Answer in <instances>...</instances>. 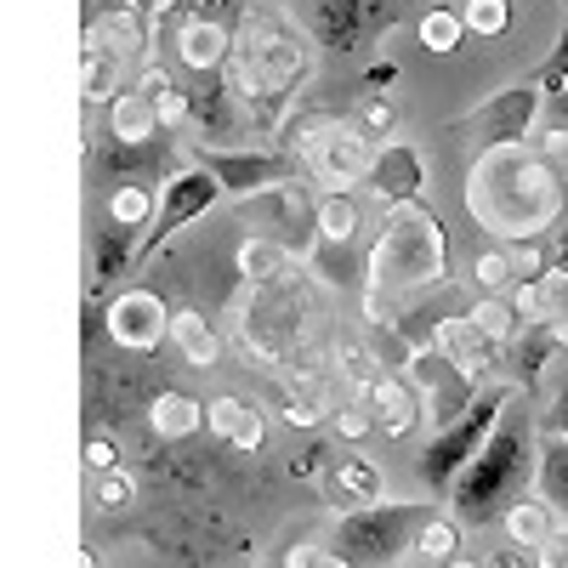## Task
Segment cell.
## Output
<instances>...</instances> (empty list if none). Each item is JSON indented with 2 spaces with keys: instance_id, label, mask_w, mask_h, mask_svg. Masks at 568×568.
Returning a JSON list of instances; mask_svg holds the SVG:
<instances>
[{
  "instance_id": "obj_23",
  "label": "cell",
  "mask_w": 568,
  "mask_h": 568,
  "mask_svg": "<svg viewBox=\"0 0 568 568\" xmlns=\"http://www.w3.org/2000/svg\"><path fill=\"white\" fill-rule=\"evenodd\" d=\"M535 495L551 506V517L568 529V438L540 433V460H535Z\"/></svg>"
},
{
  "instance_id": "obj_42",
  "label": "cell",
  "mask_w": 568,
  "mask_h": 568,
  "mask_svg": "<svg viewBox=\"0 0 568 568\" xmlns=\"http://www.w3.org/2000/svg\"><path fill=\"white\" fill-rule=\"evenodd\" d=\"M109 466H120V444L103 438V433H91V438H85V471L98 478V471H109Z\"/></svg>"
},
{
  "instance_id": "obj_27",
  "label": "cell",
  "mask_w": 568,
  "mask_h": 568,
  "mask_svg": "<svg viewBox=\"0 0 568 568\" xmlns=\"http://www.w3.org/2000/svg\"><path fill=\"white\" fill-rule=\"evenodd\" d=\"M240 273H245V284H278V278L296 273V251L278 245V240H245L240 245Z\"/></svg>"
},
{
  "instance_id": "obj_8",
  "label": "cell",
  "mask_w": 568,
  "mask_h": 568,
  "mask_svg": "<svg viewBox=\"0 0 568 568\" xmlns=\"http://www.w3.org/2000/svg\"><path fill=\"white\" fill-rule=\"evenodd\" d=\"M546 114V85L540 74H517L511 85H500L495 98H484L478 109H466L449 120V136L455 142H478L484 149H517V142H529L535 125Z\"/></svg>"
},
{
  "instance_id": "obj_1",
  "label": "cell",
  "mask_w": 568,
  "mask_h": 568,
  "mask_svg": "<svg viewBox=\"0 0 568 568\" xmlns=\"http://www.w3.org/2000/svg\"><path fill=\"white\" fill-rule=\"evenodd\" d=\"M318 69V40L291 23L284 12H245L233 23V45L222 63V91L233 109L245 114V125L278 131L284 114L302 103V91L313 85Z\"/></svg>"
},
{
  "instance_id": "obj_28",
  "label": "cell",
  "mask_w": 568,
  "mask_h": 568,
  "mask_svg": "<svg viewBox=\"0 0 568 568\" xmlns=\"http://www.w3.org/2000/svg\"><path fill=\"white\" fill-rule=\"evenodd\" d=\"M336 415V398H329V382L324 375H296L291 393H284V420L291 426H318Z\"/></svg>"
},
{
  "instance_id": "obj_34",
  "label": "cell",
  "mask_w": 568,
  "mask_h": 568,
  "mask_svg": "<svg viewBox=\"0 0 568 568\" xmlns=\"http://www.w3.org/2000/svg\"><path fill=\"white\" fill-rule=\"evenodd\" d=\"M336 364H342V382H347L358 398L375 387V375H382V358H375V353H369L358 336H347V342L336 347Z\"/></svg>"
},
{
  "instance_id": "obj_5",
  "label": "cell",
  "mask_w": 568,
  "mask_h": 568,
  "mask_svg": "<svg viewBox=\"0 0 568 568\" xmlns=\"http://www.w3.org/2000/svg\"><path fill=\"white\" fill-rule=\"evenodd\" d=\"M433 511H438L433 500H375L364 511H336L324 546L347 568H398V557H409L415 546V529Z\"/></svg>"
},
{
  "instance_id": "obj_7",
  "label": "cell",
  "mask_w": 568,
  "mask_h": 568,
  "mask_svg": "<svg viewBox=\"0 0 568 568\" xmlns=\"http://www.w3.org/2000/svg\"><path fill=\"white\" fill-rule=\"evenodd\" d=\"M216 205H222V187H216V176H211L200 160L171 165V171H165V187H160V200H154V216H149V227L136 233V245H131V273L149 267L182 227H194V222L211 216Z\"/></svg>"
},
{
  "instance_id": "obj_19",
  "label": "cell",
  "mask_w": 568,
  "mask_h": 568,
  "mask_svg": "<svg viewBox=\"0 0 568 568\" xmlns=\"http://www.w3.org/2000/svg\"><path fill=\"white\" fill-rule=\"evenodd\" d=\"M433 347H438L460 375H466L471 387H489L495 375H500V353H506V347H500V342H489V336H484V329L471 324L466 313H455V318H444V324H438Z\"/></svg>"
},
{
  "instance_id": "obj_31",
  "label": "cell",
  "mask_w": 568,
  "mask_h": 568,
  "mask_svg": "<svg viewBox=\"0 0 568 568\" xmlns=\"http://www.w3.org/2000/svg\"><path fill=\"white\" fill-rule=\"evenodd\" d=\"M420 562H455L460 557V524L455 517H444V511H433L426 524L415 529V546H409Z\"/></svg>"
},
{
  "instance_id": "obj_49",
  "label": "cell",
  "mask_w": 568,
  "mask_h": 568,
  "mask_svg": "<svg viewBox=\"0 0 568 568\" xmlns=\"http://www.w3.org/2000/svg\"><path fill=\"white\" fill-rule=\"evenodd\" d=\"M420 568H478V562H460V557H455V562H420Z\"/></svg>"
},
{
  "instance_id": "obj_15",
  "label": "cell",
  "mask_w": 568,
  "mask_h": 568,
  "mask_svg": "<svg viewBox=\"0 0 568 568\" xmlns=\"http://www.w3.org/2000/svg\"><path fill=\"white\" fill-rule=\"evenodd\" d=\"M149 23L154 18H142V12H131V7H120V0H85V23H80V40H91V45H103L109 58H120L125 69H131V80H136V69L149 63Z\"/></svg>"
},
{
  "instance_id": "obj_53",
  "label": "cell",
  "mask_w": 568,
  "mask_h": 568,
  "mask_svg": "<svg viewBox=\"0 0 568 568\" xmlns=\"http://www.w3.org/2000/svg\"><path fill=\"white\" fill-rule=\"evenodd\" d=\"M433 7H449V0H433Z\"/></svg>"
},
{
  "instance_id": "obj_17",
  "label": "cell",
  "mask_w": 568,
  "mask_h": 568,
  "mask_svg": "<svg viewBox=\"0 0 568 568\" xmlns=\"http://www.w3.org/2000/svg\"><path fill=\"white\" fill-rule=\"evenodd\" d=\"M318 484H324V500L329 511H364L375 500H387V471L375 466L369 455L358 449H342L318 466Z\"/></svg>"
},
{
  "instance_id": "obj_52",
  "label": "cell",
  "mask_w": 568,
  "mask_h": 568,
  "mask_svg": "<svg viewBox=\"0 0 568 568\" xmlns=\"http://www.w3.org/2000/svg\"><path fill=\"white\" fill-rule=\"evenodd\" d=\"M557 171H562V187H568V160H557Z\"/></svg>"
},
{
  "instance_id": "obj_10",
  "label": "cell",
  "mask_w": 568,
  "mask_h": 568,
  "mask_svg": "<svg viewBox=\"0 0 568 568\" xmlns=\"http://www.w3.org/2000/svg\"><path fill=\"white\" fill-rule=\"evenodd\" d=\"M404 0H313V40L329 52H364L375 34H387Z\"/></svg>"
},
{
  "instance_id": "obj_21",
  "label": "cell",
  "mask_w": 568,
  "mask_h": 568,
  "mask_svg": "<svg viewBox=\"0 0 568 568\" xmlns=\"http://www.w3.org/2000/svg\"><path fill=\"white\" fill-rule=\"evenodd\" d=\"M313 227H318V251H347L364 227V205L353 194H318L313 200Z\"/></svg>"
},
{
  "instance_id": "obj_16",
  "label": "cell",
  "mask_w": 568,
  "mask_h": 568,
  "mask_svg": "<svg viewBox=\"0 0 568 568\" xmlns=\"http://www.w3.org/2000/svg\"><path fill=\"white\" fill-rule=\"evenodd\" d=\"M103 125H109L114 165H120V160H149V154L160 149V136H165V125H160L154 103L142 98L136 85H120L114 98L103 103Z\"/></svg>"
},
{
  "instance_id": "obj_3",
  "label": "cell",
  "mask_w": 568,
  "mask_h": 568,
  "mask_svg": "<svg viewBox=\"0 0 568 568\" xmlns=\"http://www.w3.org/2000/svg\"><path fill=\"white\" fill-rule=\"evenodd\" d=\"M535 460H540V426L524 409H506L489 444L466 460V471L449 484V506L460 529H495L511 500H524L535 484Z\"/></svg>"
},
{
  "instance_id": "obj_26",
  "label": "cell",
  "mask_w": 568,
  "mask_h": 568,
  "mask_svg": "<svg viewBox=\"0 0 568 568\" xmlns=\"http://www.w3.org/2000/svg\"><path fill=\"white\" fill-rule=\"evenodd\" d=\"M149 426H154V438L176 444V438H194L200 426H205V404L194 393H160L149 404Z\"/></svg>"
},
{
  "instance_id": "obj_36",
  "label": "cell",
  "mask_w": 568,
  "mask_h": 568,
  "mask_svg": "<svg viewBox=\"0 0 568 568\" xmlns=\"http://www.w3.org/2000/svg\"><path fill=\"white\" fill-rule=\"evenodd\" d=\"M535 74H540V85H546V98H568V7H562V29H557L551 58H546Z\"/></svg>"
},
{
  "instance_id": "obj_29",
  "label": "cell",
  "mask_w": 568,
  "mask_h": 568,
  "mask_svg": "<svg viewBox=\"0 0 568 568\" xmlns=\"http://www.w3.org/2000/svg\"><path fill=\"white\" fill-rule=\"evenodd\" d=\"M369 142H387V136H398V98H393V91H358V98H353V114H347Z\"/></svg>"
},
{
  "instance_id": "obj_40",
  "label": "cell",
  "mask_w": 568,
  "mask_h": 568,
  "mask_svg": "<svg viewBox=\"0 0 568 568\" xmlns=\"http://www.w3.org/2000/svg\"><path fill=\"white\" fill-rule=\"evenodd\" d=\"M540 433L546 438H568V375H562V382H557V393L546 398V409H540Z\"/></svg>"
},
{
  "instance_id": "obj_22",
  "label": "cell",
  "mask_w": 568,
  "mask_h": 568,
  "mask_svg": "<svg viewBox=\"0 0 568 568\" xmlns=\"http://www.w3.org/2000/svg\"><path fill=\"white\" fill-rule=\"evenodd\" d=\"M154 200H160V187H154L149 176H120V182L109 187V227L136 240V233L149 227V216H154Z\"/></svg>"
},
{
  "instance_id": "obj_51",
  "label": "cell",
  "mask_w": 568,
  "mask_h": 568,
  "mask_svg": "<svg viewBox=\"0 0 568 568\" xmlns=\"http://www.w3.org/2000/svg\"><path fill=\"white\" fill-rule=\"evenodd\" d=\"M80 568H98V557H91V551H85V557H80Z\"/></svg>"
},
{
  "instance_id": "obj_38",
  "label": "cell",
  "mask_w": 568,
  "mask_h": 568,
  "mask_svg": "<svg viewBox=\"0 0 568 568\" xmlns=\"http://www.w3.org/2000/svg\"><path fill=\"white\" fill-rule=\"evenodd\" d=\"M262 444H267V409L262 404H245V415H240V426H233L227 449L233 455H262Z\"/></svg>"
},
{
  "instance_id": "obj_30",
  "label": "cell",
  "mask_w": 568,
  "mask_h": 568,
  "mask_svg": "<svg viewBox=\"0 0 568 568\" xmlns=\"http://www.w3.org/2000/svg\"><path fill=\"white\" fill-rule=\"evenodd\" d=\"M415 40H420L433 58H455L460 40H466V23H460L455 7H426V12L415 18Z\"/></svg>"
},
{
  "instance_id": "obj_41",
  "label": "cell",
  "mask_w": 568,
  "mask_h": 568,
  "mask_svg": "<svg viewBox=\"0 0 568 568\" xmlns=\"http://www.w3.org/2000/svg\"><path fill=\"white\" fill-rule=\"evenodd\" d=\"M329 426H336V438L342 444H358L364 433H369V409L353 398V404H336V415H329Z\"/></svg>"
},
{
  "instance_id": "obj_14",
  "label": "cell",
  "mask_w": 568,
  "mask_h": 568,
  "mask_svg": "<svg viewBox=\"0 0 568 568\" xmlns=\"http://www.w3.org/2000/svg\"><path fill=\"white\" fill-rule=\"evenodd\" d=\"M404 375H409V387L420 393V409H426V420H433V426H449L471 398L484 393V387H471L466 375H460L433 342L409 353V369H404Z\"/></svg>"
},
{
  "instance_id": "obj_13",
  "label": "cell",
  "mask_w": 568,
  "mask_h": 568,
  "mask_svg": "<svg viewBox=\"0 0 568 568\" xmlns=\"http://www.w3.org/2000/svg\"><path fill=\"white\" fill-rule=\"evenodd\" d=\"M364 194L393 211V205H420L426 200V154L415 149L409 136H387L375 142V160H369V176H364Z\"/></svg>"
},
{
  "instance_id": "obj_18",
  "label": "cell",
  "mask_w": 568,
  "mask_h": 568,
  "mask_svg": "<svg viewBox=\"0 0 568 568\" xmlns=\"http://www.w3.org/2000/svg\"><path fill=\"white\" fill-rule=\"evenodd\" d=\"M227 45H233V23L194 18V12H171V58H176V69L211 80L227 63Z\"/></svg>"
},
{
  "instance_id": "obj_50",
  "label": "cell",
  "mask_w": 568,
  "mask_h": 568,
  "mask_svg": "<svg viewBox=\"0 0 568 568\" xmlns=\"http://www.w3.org/2000/svg\"><path fill=\"white\" fill-rule=\"evenodd\" d=\"M262 568H291V557H267Z\"/></svg>"
},
{
  "instance_id": "obj_48",
  "label": "cell",
  "mask_w": 568,
  "mask_h": 568,
  "mask_svg": "<svg viewBox=\"0 0 568 568\" xmlns=\"http://www.w3.org/2000/svg\"><path fill=\"white\" fill-rule=\"evenodd\" d=\"M120 7H131V12H142V18H154V23L171 18V0H120Z\"/></svg>"
},
{
  "instance_id": "obj_11",
  "label": "cell",
  "mask_w": 568,
  "mask_h": 568,
  "mask_svg": "<svg viewBox=\"0 0 568 568\" xmlns=\"http://www.w3.org/2000/svg\"><path fill=\"white\" fill-rule=\"evenodd\" d=\"M369 160H375V142L353 120H336L313 142L302 171L318 182V194H353V187H364V176H369Z\"/></svg>"
},
{
  "instance_id": "obj_2",
  "label": "cell",
  "mask_w": 568,
  "mask_h": 568,
  "mask_svg": "<svg viewBox=\"0 0 568 568\" xmlns=\"http://www.w3.org/2000/svg\"><path fill=\"white\" fill-rule=\"evenodd\" d=\"M466 211L489 240H546L568 211L562 171L517 142V149H484L466 165Z\"/></svg>"
},
{
  "instance_id": "obj_4",
  "label": "cell",
  "mask_w": 568,
  "mask_h": 568,
  "mask_svg": "<svg viewBox=\"0 0 568 568\" xmlns=\"http://www.w3.org/2000/svg\"><path fill=\"white\" fill-rule=\"evenodd\" d=\"M449 278V227L433 205H393L364 262V291L409 302Z\"/></svg>"
},
{
  "instance_id": "obj_24",
  "label": "cell",
  "mask_w": 568,
  "mask_h": 568,
  "mask_svg": "<svg viewBox=\"0 0 568 568\" xmlns=\"http://www.w3.org/2000/svg\"><path fill=\"white\" fill-rule=\"evenodd\" d=\"M171 342H176V353L194 364V369H216L222 364V336L211 329V318L194 313V307L171 313Z\"/></svg>"
},
{
  "instance_id": "obj_32",
  "label": "cell",
  "mask_w": 568,
  "mask_h": 568,
  "mask_svg": "<svg viewBox=\"0 0 568 568\" xmlns=\"http://www.w3.org/2000/svg\"><path fill=\"white\" fill-rule=\"evenodd\" d=\"M471 284H478L484 296H500V291H511V284H517L511 256H506V245H500V240H495V245H484L478 256H471Z\"/></svg>"
},
{
  "instance_id": "obj_9",
  "label": "cell",
  "mask_w": 568,
  "mask_h": 568,
  "mask_svg": "<svg viewBox=\"0 0 568 568\" xmlns=\"http://www.w3.org/2000/svg\"><path fill=\"white\" fill-rule=\"evenodd\" d=\"M194 160L216 176L222 200H251V194H278V187H296L302 165L284 149H222V142H194Z\"/></svg>"
},
{
  "instance_id": "obj_35",
  "label": "cell",
  "mask_w": 568,
  "mask_h": 568,
  "mask_svg": "<svg viewBox=\"0 0 568 568\" xmlns=\"http://www.w3.org/2000/svg\"><path fill=\"white\" fill-rule=\"evenodd\" d=\"M466 318L478 324L489 342H500V347L517 336V329H524V324H517V313H511V302H506V296H484V302H471V307H466Z\"/></svg>"
},
{
  "instance_id": "obj_6",
  "label": "cell",
  "mask_w": 568,
  "mask_h": 568,
  "mask_svg": "<svg viewBox=\"0 0 568 568\" xmlns=\"http://www.w3.org/2000/svg\"><path fill=\"white\" fill-rule=\"evenodd\" d=\"M517 404V382H495L471 398L449 426H433V438L420 444V455H415V471H420V484L426 489H438V495H449V484L466 471V460L478 455L484 444H489V433L500 426V415Z\"/></svg>"
},
{
  "instance_id": "obj_39",
  "label": "cell",
  "mask_w": 568,
  "mask_h": 568,
  "mask_svg": "<svg viewBox=\"0 0 568 568\" xmlns=\"http://www.w3.org/2000/svg\"><path fill=\"white\" fill-rule=\"evenodd\" d=\"M245 404L251 398H240V393H216L211 404H205V426H211V438H233V426H240V415H245Z\"/></svg>"
},
{
  "instance_id": "obj_46",
  "label": "cell",
  "mask_w": 568,
  "mask_h": 568,
  "mask_svg": "<svg viewBox=\"0 0 568 568\" xmlns=\"http://www.w3.org/2000/svg\"><path fill=\"white\" fill-rule=\"evenodd\" d=\"M540 154L557 165V160H568V125H546L540 131Z\"/></svg>"
},
{
  "instance_id": "obj_43",
  "label": "cell",
  "mask_w": 568,
  "mask_h": 568,
  "mask_svg": "<svg viewBox=\"0 0 568 568\" xmlns=\"http://www.w3.org/2000/svg\"><path fill=\"white\" fill-rule=\"evenodd\" d=\"M478 568H535V551H524V546L506 540V546H489Z\"/></svg>"
},
{
  "instance_id": "obj_25",
  "label": "cell",
  "mask_w": 568,
  "mask_h": 568,
  "mask_svg": "<svg viewBox=\"0 0 568 568\" xmlns=\"http://www.w3.org/2000/svg\"><path fill=\"white\" fill-rule=\"evenodd\" d=\"M500 529H506V540L511 546H524V551H540L562 524L551 517V506L540 500V495H524V500H511L506 506V517H500Z\"/></svg>"
},
{
  "instance_id": "obj_33",
  "label": "cell",
  "mask_w": 568,
  "mask_h": 568,
  "mask_svg": "<svg viewBox=\"0 0 568 568\" xmlns=\"http://www.w3.org/2000/svg\"><path fill=\"white\" fill-rule=\"evenodd\" d=\"M460 23L466 34H484V40H500L511 29V0H460Z\"/></svg>"
},
{
  "instance_id": "obj_45",
  "label": "cell",
  "mask_w": 568,
  "mask_h": 568,
  "mask_svg": "<svg viewBox=\"0 0 568 568\" xmlns=\"http://www.w3.org/2000/svg\"><path fill=\"white\" fill-rule=\"evenodd\" d=\"M387 85H398V63H387V58H382V63H369L364 80H358V91H387Z\"/></svg>"
},
{
  "instance_id": "obj_37",
  "label": "cell",
  "mask_w": 568,
  "mask_h": 568,
  "mask_svg": "<svg viewBox=\"0 0 568 568\" xmlns=\"http://www.w3.org/2000/svg\"><path fill=\"white\" fill-rule=\"evenodd\" d=\"M98 506H103V511H131V506H136V478H131L125 466L98 471Z\"/></svg>"
},
{
  "instance_id": "obj_20",
  "label": "cell",
  "mask_w": 568,
  "mask_h": 568,
  "mask_svg": "<svg viewBox=\"0 0 568 568\" xmlns=\"http://www.w3.org/2000/svg\"><path fill=\"white\" fill-rule=\"evenodd\" d=\"M358 404L369 409V433H382V438H409L415 426L426 420L420 393L409 387V375H393V369L375 375V387H369Z\"/></svg>"
},
{
  "instance_id": "obj_12",
  "label": "cell",
  "mask_w": 568,
  "mask_h": 568,
  "mask_svg": "<svg viewBox=\"0 0 568 568\" xmlns=\"http://www.w3.org/2000/svg\"><path fill=\"white\" fill-rule=\"evenodd\" d=\"M103 324H109V342L120 353H160V342L171 336V307H165V296L149 291V284H131V291L109 296Z\"/></svg>"
},
{
  "instance_id": "obj_44",
  "label": "cell",
  "mask_w": 568,
  "mask_h": 568,
  "mask_svg": "<svg viewBox=\"0 0 568 568\" xmlns=\"http://www.w3.org/2000/svg\"><path fill=\"white\" fill-rule=\"evenodd\" d=\"M535 568H568V529H557V535L535 551Z\"/></svg>"
},
{
  "instance_id": "obj_47",
  "label": "cell",
  "mask_w": 568,
  "mask_h": 568,
  "mask_svg": "<svg viewBox=\"0 0 568 568\" xmlns=\"http://www.w3.org/2000/svg\"><path fill=\"white\" fill-rule=\"evenodd\" d=\"M291 568H347V562L329 551V546H307L302 557H291Z\"/></svg>"
}]
</instances>
